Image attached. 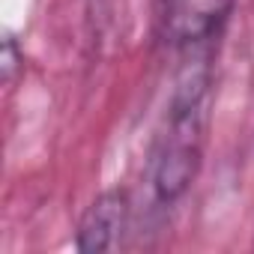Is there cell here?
<instances>
[{
    "instance_id": "6da1fadb",
    "label": "cell",
    "mask_w": 254,
    "mask_h": 254,
    "mask_svg": "<svg viewBox=\"0 0 254 254\" xmlns=\"http://www.w3.org/2000/svg\"><path fill=\"white\" fill-rule=\"evenodd\" d=\"M209 93H212L209 57L197 54L177 75L165 126L156 138L153 191L162 203H174L177 197H183L200 171L209 129Z\"/></svg>"
},
{
    "instance_id": "3957f363",
    "label": "cell",
    "mask_w": 254,
    "mask_h": 254,
    "mask_svg": "<svg viewBox=\"0 0 254 254\" xmlns=\"http://www.w3.org/2000/svg\"><path fill=\"white\" fill-rule=\"evenodd\" d=\"M129 194L126 191H102L87 212L81 215L78 224V251L84 254H102V251H114L120 245L123 230L129 227Z\"/></svg>"
},
{
    "instance_id": "7a4b0ae2",
    "label": "cell",
    "mask_w": 254,
    "mask_h": 254,
    "mask_svg": "<svg viewBox=\"0 0 254 254\" xmlns=\"http://www.w3.org/2000/svg\"><path fill=\"white\" fill-rule=\"evenodd\" d=\"M236 0H165L162 9V36L168 45L194 48L212 39Z\"/></svg>"
}]
</instances>
